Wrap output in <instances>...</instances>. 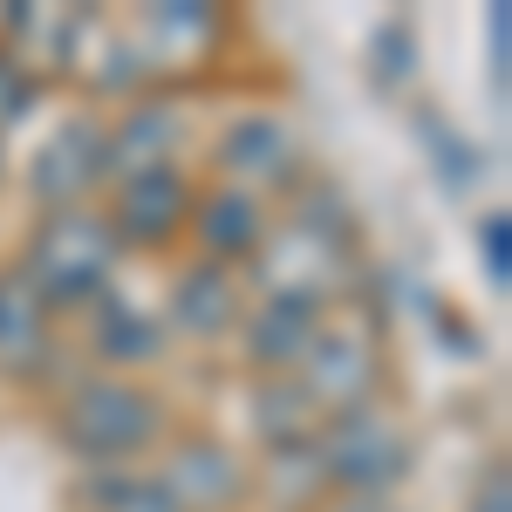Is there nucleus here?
Returning a JSON list of instances; mask_svg holds the SVG:
<instances>
[{"label":"nucleus","mask_w":512,"mask_h":512,"mask_svg":"<svg viewBox=\"0 0 512 512\" xmlns=\"http://www.w3.org/2000/svg\"><path fill=\"white\" fill-rule=\"evenodd\" d=\"M82 349L103 362V376H137V383H144V369L171 355V328H164L158 308H144V301H130V294L110 287V294L89 308Z\"/></svg>","instance_id":"1a4fd4ad"},{"label":"nucleus","mask_w":512,"mask_h":512,"mask_svg":"<svg viewBox=\"0 0 512 512\" xmlns=\"http://www.w3.org/2000/svg\"><path fill=\"white\" fill-rule=\"evenodd\" d=\"M246 458L219 437H185L171 444L158 465V485L178 499V512H233L246 499Z\"/></svg>","instance_id":"9d476101"},{"label":"nucleus","mask_w":512,"mask_h":512,"mask_svg":"<svg viewBox=\"0 0 512 512\" xmlns=\"http://www.w3.org/2000/svg\"><path fill=\"white\" fill-rule=\"evenodd\" d=\"M328 478H321V458H315V437L308 444H287V451H267V499L280 512H308L321 506Z\"/></svg>","instance_id":"a211bd4d"},{"label":"nucleus","mask_w":512,"mask_h":512,"mask_svg":"<svg viewBox=\"0 0 512 512\" xmlns=\"http://www.w3.org/2000/svg\"><path fill=\"white\" fill-rule=\"evenodd\" d=\"M478 253H492V287H499V280H506V219H499V212L485 219V233H478Z\"/></svg>","instance_id":"4be33fe9"},{"label":"nucleus","mask_w":512,"mask_h":512,"mask_svg":"<svg viewBox=\"0 0 512 512\" xmlns=\"http://www.w3.org/2000/svg\"><path fill=\"white\" fill-rule=\"evenodd\" d=\"M321 315H308V308H287V301H260V308H246L239 315V355L260 369V376H294L301 369V355H308V342H315Z\"/></svg>","instance_id":"2eb2a0df"},{"label":"nucleus","mask_w":512,"mask_h":512,"mask_svg":"<svg viewBox=\"0 0 512 512\" xmlns=\"http://www.w3.org/2000/svg\"><path fill=\"white\" fill-rule=\"evenodd\" d=\"M185 233L198 239V253L212 260V267H233V260H253L267 233H274V212H267V198L253 192H233V185H212V192L192 198V226Z\"/></svg>","instance_id":"ddd939ff"},{"label":"nucleus","mask_w":512,"mask_h":512,"mask_svg":"<svg viewBox=\"0 0 512 512\" xmlns=\"http://www.w3.org/2000/svg\"><path fill=\"white\" fill-rule=\"evenodd\" d=\"M55 431L89 465H137L144 451H158L171 437V417H164L158 390H144L137 376H82L62 390Z\"/></svg>","instance_id":"f257e3e1"},{"label":"nucleus","mask_w":512,"mask_h":512,"mask_svg":"<svg viewBox=\"0 0 512 512\" xmlns=\"http://www.w3.org/2000/svg\"><path fill=\"white\" fill-rule=\"evenodd\" d=\"M55 355V308L41 301L21 267H0V376L41 383Z\"/></svg>","instance_id":"f8f14e48"},{"label":"nucleus","mask_w":512,"mask_h":512,"mask_svg":"<svg viewBox=\"0 0 512 512\" xmlns=\"http://www.w3.org/2000/svg\"><path fill=\"white\" fill-rule=\"evenodd\" d=\"M376 376H383V355H376V335L369 328H349V321H321L294 383L315 403L321 417H342L355 403H376Z\"/></svg>","instance_id":"39448f33"},{"label":"nucleus","mask_w":512,"mask_h":512,"mask_svg":"<svg viewBox=\"0 0 512 512\" xmlns=\"http://www.w3.org/2000/svg\"><path fill=\"white\" fill-rule=\"evenodd\" d=\"M212 185H233V192L267 198V185H301V137L280 110H239L226 117V130L212 137Z\"/></svg>","instance_id":"20e7f679"},{"label":"nucleus","mask_w":512,"mask_h":512,"mask_svg":"<svg viewBox=\"0 0 512 512\" xmlns=\"http://www.w3.org/2000/svg\"><path fill=\"white\" fill-rule=\"evenodd\" d=\"M253 260H260V301H287V308L321 315L328 301L349 294V246H321L294 226H274Z\"/></svg>","instance_id":"423d86ee"},{"label":"nucleus","mask_w":512,"mask_h":512,"mask_svg":"<svg viewBox=\"0 0 512 512\" xmlns=\"http://www.w3.org/2000/svg\"><path fill=\"white\" fill-rule=\"evenodd\" d=\"M151 41H158V55H212V41H219V14L212 7H151Z\"/></svg>","instance_id":"6ab92c4d"},{"label":"nucleus","mask_w":512,"mask_h":512,"mask_svg":"<svg viewBox=\"0 0 512 512\" xmlns=\"http://www.w3.org/2000/svg\"><path fill=\"white\" fill-rule=\"evenodd\" d=\"M110 512H178V499L158 485V472H137V485H130V492H123Z\"/></svg>","instance_id":"412c9836"},{"label":"nucleus","mask_w":512,"mask_h":512,"mask_svg":"<svg viewBox=\"0 0 512 512\" xmlns=\"http://www.w3.org/2000/svg\"><path fill=\"white\" fill-rule=\"evenodd\" d=\"M239 315H246L239 280L226 267H212V260L185 267V274L171 280V294H164V328L185 335V342H219V335L239 328Z\"/></svg>","instance_id":"4468645a"},{"label":"nucleus","mask_w":512,"mask_h":512,"mask_svg":"<svg viewBox=\"0 0 512 512\" xmlns=\"http://www.w3.org/2000/svg\"><path fill=\"white\" fill-rule=\"evenodd\" d=\"M315 458H321V478L342 499H390L410 472V431L383 403H355L342 417H321Z\"/></svg>","instance_id":"7ed1b4c3"},{"label":"nucleus","mask_w":512,"mask_h":512,"mask_svg":"<svg viewBox=\"0 0 512 512\" xmlns=\"http://www.w3.org/2000/svg\"><path fill=\"white\" fill-rule=\"evenodd\" d=\"M35 96H41V76L21 62V55H7V48H0V130L28 117V110H35Z\"/></svg>","instance_id":"aec40b11"},{"label":"nucleus","mask_w":512,"mask_h":512,"mask_svg":"<svg viewBox=\"0 0 512 512\" xmlns=\"http://www.w3.org/2000/svg\"><path fill=\"white\" fill-rule=\"evenodd\" d=\"M192 178L178 164H158V171H137V178H117L110 185V233L117 246H171V239L192 226Z\"/></svg>","instance_id":"6e6552de"},{"label":"nucleus","mask_w":512,"mask_h":512,"mask_svg":"<svg viewBox=\"0 0 512 512\" xmlns=\"http://www.w3.org/2000/svg\"><path fill=\"white\" fill-rule=\"evenodd\" d=\"M110 185L103 171V117H69L48 130V144L35 151V171H28V192L48 212H76Z\"/></svg>","instance_id":"0eeeda50"},{"label":"nucleus","mask_w":512,"mask_h":512,"mask_svg":"<svg viewBox=\"0 0 512 512\" xmlns=\"http://www.w3.org/2000/svg\"><path fill=\"white\" fill-rule=\"evenodd\" d=\"M185 110L164 96V103H130L123 117L103 123V171L110 185L117 178H137V171H158V164H178V144H185Z\"/></svg>","instance_id":"9b49d317"},{"label":"nucleus","mask_w":512,"mask_h":512,"mask_svg":"<svg viewBox=\"0 0 512 512\" xmlns=\"http://www.w3.org/2000/svg\"><path fill=\"white\" fill-rule=\"evenodd\" d=\"M294 233L321 239V246H349L355 233V205L335 178H301L294 185Z\"/></svg>","instance_id":"f3484780"},{"label":"nucleus","mask_w":512,"mask_h":512,"mask_svg":"<svg viewBox=\"0 0 512 512\" xmlns=\"http://www.w3.org/2000/svg\"><path fill=\"white\" fill-rule=\"evenodd\" d=\"M328 512H390V499H335Z\"/></svg>","instance_id":"5701e85b"},{"label":"nucleus","mask_w":512,"mask_h":512,"mask_svg":"<svg viewBox=\"0 0 512 512\" xmlns=\"http://www.w3.org/2000/svg\"><path fill=\"white\" fill-rule=\"evenodd\" d=\"M253 431L267 451H287V444H308L321 431V410L301 396L294 376H267L260 390H253Z\"/></svg>","instance_id":"dca6fc26"},{"label":"nucleus","mask_w":512,"mask_h":512,"mask_svg":"<svg viewBox=\"0 0 512 512\" xmlns=\"http://www.w3.org/2000/svg\"><path fill=\"white\" fill-rule=\"evenodd\" d=\"M117 260H123V246L110 233V219L96 205H76V212H48L35 233H28L21 274L62 315V308H96L117 287Z\"/></svg>","instance_id":"f03ea898"}]
</instances>
